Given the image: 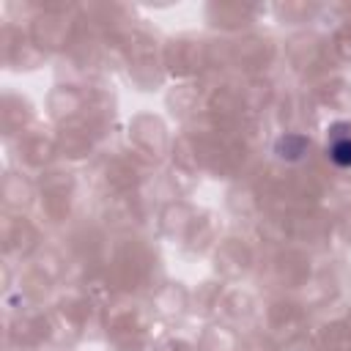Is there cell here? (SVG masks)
Masks as SVG:
<instances>
[{"mask_svg": "<svg viewBox=\"0 0 351 351\" xmlns=\"http://www.w3.org/2000/svg\"><path fill=\"white\" fill-rule=\"evenodd\" d=\"M326 154L337 167H351V126L348 123H335L326 137Z\"/></svg>", "mask_w": 351, "mask_h": 351, "instance_id": "6da1fadb", "label": "cell"}, {"mask_svg": "<svg viewBox=\"0 0 351 351\" xmlns=\"http://www.w3.org/2000/svg\"><path fill=\"white\" fill-rule=\"evenodd\" d=\"M307 137L299 134V132H285L277 143H274V154L285 162H299L304 154H307Z\"/></svg>", "mask_w": 351, "mask_h": 351, "instance_id": "7a4b0ae2", "label": "cell"}]
</instances>
